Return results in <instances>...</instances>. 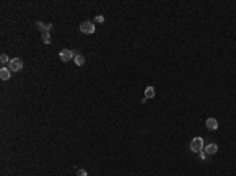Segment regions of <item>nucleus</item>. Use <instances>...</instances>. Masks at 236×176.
<instances>
[{"label":"nucleus","mask_w":236,"mask_h":176,"mask_svg":"<svg viewBox=\"0 0 236 176\" xmlns=\"http://www.w3.org/2000/svg\"><path fill=\"white\" fill-rule=\"evenodd\" d=\"M22 68H24V63H22V60H20V58H13V60H10V71L17 73V71H20Z\"/></svg>","instance_id":"nucleus-4"},{"label":"nucleus","mask_w":236,"mask_h":176,"mask_svg":"<svg viewBox=\"0 0 236 176\" xmlns=\"http://www.w3.org/2000/svg\"><path fill=\"white\" fill-rule=\"evenodd\" d=\"M95 30H96V27H95L93 22H90V20H87V22H82V24H80V32H82V33L92 35V33H95Z\"/></svg>","instance_id":"nucleus-3"},{"label":"nucleus","mask_w":236,"mask_h":176,"mask_svg":"<svg viewBox=\"0 0 236 176\" xmlns=\"http://www.w3.org/2000/svg\"><path fill=\"white\" fill-rule=\"evenodd\" d=\"M217 150H219V146H217L216 143H211V145H208V146L205 148V153L208 154V156H214V154L217 153Z\"/></svg>","instance_id":"nucleus-7"},{"label":"nucleus","mask_w":236,"mask_h":176,"mask_svg":"<svg viewBox=\"0 0 236 176\" xmlns=\"http://www.w3.org/2000/svg\"><path fill=\"white\" fill-rule=\"evenodd\" d=\"M41 38H43V43H44V44H51V41H52L49 33H43V36H41Z\"/></svg>","instance_id":"nucleus-11"},{"label":"nucleus","mask_w":236,"mask_h":176,"mask_svg":"<svg viewBox=\"0 0 236 176\" xmlns=\"http://www.w3.org/2000/svg\"><path fill=\"white\" fill-rule=\"evenodd\" d=\"M95 20H96V22H99V24H101V22H104V16H102V14L96 16V19H95Z\"/></svg>","instance_id":"nucleus-14"},{"label":"nucleus","mask_w":236,"mask_h":176,"mask_svg":"<svg viewBox=\"0 0 236 176\" xmlns=\"http://www.w3.org/2000/svg\"><path fill=\"white\" fill-rule=\"evenodd\" d=\"M206 128L210 129V131H216V129L219 128L217 119H216V118H208V119H206Z\"/></svg>","instance_id":"nucleus-6"},{"label":"nucleus","mask_w":236,"mask_h":176,"mask_svg":"<svg viewBox=\"0 0 236 176\" xmlns=\"http://www.w3.org/2000/svg\"><path fill=\"white\" fill-rule=\"evenodd\" d=\"M74 63H76L77 66H82V65L85 63V57H84L82 54H77V55L74 57Z\"/></svg>","instance_id":"nucleus-10"},{"label":"nucleus","mask_w":236,"mask_h":176,"mask_svg":"<svg viewBox=\"0 0 236 176\" xmlns=\"http://www.w3.org/2000/svg\"><path fill=\"white\" fill-rule=\"evenodd\" d=\"M191 151L192 153H202L203 151V138L202 137H195V138H192V142H191Z\"/></svg>","instance_id":"nucleus-2"},{"label":"nucleus","mask_w":236,"mask_h":176,"mask_svg":"<svg viewBox=\"0 0 236 176\" xmlns=\"http://www.w3.org/2000/svg\"><path fill=\"white\" fill-rule=\"evenodd\" d=\"M154 96H156V91H154V88H153V87H147V88H145V97H147V99H153Z\"/></svg>","instance_id":"nucleus-9"},{"label":"nucleus","mask_w":236,"mask_h":176,"mask_svg":"<svg viewBox=\"0 0 236 176\" xmlns=\"http://www.w3.org/2000/svg\"><path fill=\"white\" fill-rule=\"evenodd\" d=\"M10 77H11L10 68H5V66H3L2 69H0V79H2V80H8Z\"/></svg>","instance_id":"nucleus-8"},{"label":"nucleus","mask_w":236,"mask_h":176,"mask_svg":"<svg viewBox=\"0 0 236 176\" xmlns=\"http://www.w3.org/2000/svg\"><path fill=\"white\" fill-rule=\"evenodd\" d=\"M76 55H77V52H76V51H71V49H63V51H60L58 57H60V60L63 61V63H68V61H71Z\"/></svg>","instance_id":"nucleus-1"},{"label":"nucleus","mask_w":236,"mask_h":176,"mask_svg":"<svg viewBox=\"0 0 236 176\" xmlns=\"http://www.w3.org/2000/svg\"><path fill=\"white\" fill-rule=\"evenodd\" d=\"M206 156H208V154H206L205 151H202V153H200V159H202V160H205V159H206Z\"/></svg>","instance_id":"nucleus-15"},{"label":"nucleus","mask_w":236,"mask_h":176,"mask_svg":"<svg viewBox=\"0 0 236 176\" xmlns=\"http://www.w3.org/2000/svg\"><path fill=\"white\" fill-rule=\"evenodd\" d=\"M35 27L43 33H49V30L52 29V24H44V22H41V20H38V22H35Z\"/></svg>","instance_id":"nucleus-5"},{"label":"nucleus","mask_w":236,"mask_h":176,"mask_svg":"<svg viewBox=\"0 0 236 176\" xmlns=\"http://www.w3.org/2000/svg\"><path fill=\"white\" fill-rule=\"evenodd\" d=\"M0 61H2L3 65H5V63H10V61H8V57H6V54H2V55H0Z\"/></svg>","instance_id":"nucleus-12"},{"label":"nucleus","mask_w":236,"mask_h":176,"mask_svg":"<svg viewBox=\"0 0 236 176\" xmlns=\"http://www.w3.org/2000/svg\"><path fill=\"white\" fill-rule=\"evenodd\" d=\"M77 176H88L87 170H84V168H80V170L77 171Z\"/></svg>","instance_id":"nucleus-13"}]
</instances>
